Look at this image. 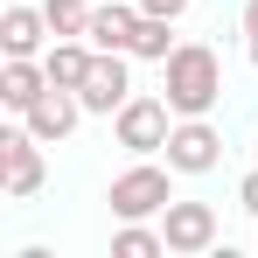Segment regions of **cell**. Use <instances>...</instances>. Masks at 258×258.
Listing matches in <instances>:
<instances>
[{
  "label": "cell",
  "instance_id": "1",
  "mask_svg": "<svg viewBox=\"0 0 258 258\" xmlns=\"http://www.w3.org/2000/svg\"><path fill=\"white\" fill-rule=\"evenodd\" d=\"M161 98L174 105V119H210L223 98V56L210 42H174V56L161 63Z\"/></svg>",
  "mask_w": 258,
  "mask_h": 258
},
{
  "label": "cell",
  "instance_id": "2",
  "mask_svg": "<svg viewBox=\"0 0 258 258\" xmlns=\"http://www.w3.org/2000/svg\"><path fill=\"white\" fill-rule=\"evenodd\" d=\"M105 203L119 223H140V216H161L174 203V168H161L154 154H140L126 174H112V188H105Z\"/></svg>",
  "mask_w": 258,
  "mask_h": 258
},
{
  "label": "cell",
  "instance_id": "3",
  "mask_svg": "<svg viewBox=\"0 0 258 258\" xmlns=\"http://www.w3.org/2000/svg\"><path fill=\"white\" fill-rule=\"evenodd\" d=\"M168 133H174V105H168V98L133 91L126 105L112 112V140L126 147L133 161H140V154H161V147H168Z\"/></svg>",
  "mask_w": 258,
  "mask_h": 258
},
{
  "label": "cell",
  "instance_id": "4",
  "mask_svg": "<svg viewBox=\"0 0 258 258\" xmlns=\"http://www.w3.org/2000/svg\"><path fill=\"white\" fill-rule=\"evenodd\" d=\"M42 181H49L42 140L28 133V119H14L0 133V188H7V203H28V196H42Z\"/></svg>",
  "mask_w": 258,
  "mask_h": 258
},
{
  "label": "cell",
  "instance_id": "5",
  "mask_svg": "<svg viewBox=\"0 0 258 258\" xmlns=\"http://www.w3.org/2000/svg\"><path fill=\"white\" fill-rule=\"evenodd\" d=\"M161 161H168L174 174H216L223 168V133H216L210 119H174Z\"/></svg>",
  "mask_w": 258,
  "mask_h": 258
},
{
  "label": "cell",
  "instance_id": "6",
  "mask_svg": "<svg viewBox=\"0 0 258 258\" xmlns=\"http://www.w3.org/2000/svg\"><path fill=\"white\" fill-rule=\"evenodd\" d=\"M216 230H223V223H216L210 203H181V196H174L168 210H161V237H168L174 258H203V251H216Z\"/></svg>",
  "mask_w": 258,
  "mask_h": 258
},
{
  "label": "cell",
  "instance_id": "7",
  "mask_svg": "<svg viewBox=\"0 0 258 258\" xmlns=\"http://www.w3.org/2000/svg\"><path fill=\"white\" fill-rule=\"evenodd\" d=\"M77 98H84V112L112 119V112L133 98V70H126V56H119V49H98V63H91V77L77 84Z\"/></svg>",
  "mask_w": 258,
  "mask_h": 258
},
{
  "label": "cell",
  "instance_id": "8",
  "mask_svg": "<svg viewBox=\"0 0 258 258\" xmlns=\"http://www.w3.org/2000/svg\"><path fill=\"white\" fill-rule=\"evenodd\" d=\"M21 119H28V133H35L42 147H63V140L77 133V119H84V98H77V91H63V84H49Z\"/></svg>",
  "mask_w": 258,
  "mask_h": 258
},
{
  "label": "cell",
  "instance_id": "9",
  "mask_svg": "<svg viewBox=\"0 0 258 258\" xmlns=\"http://www.w3.org/2000/svg\"><path fill=\"white\" fill-rule=\"evenodd\" d=\"M133 35H140V7H126V0H91V28H84L91 49L133 56Z\"/></svg>",
  "mask_w": 258,
  "mask_h": 258
},
{
  "label": "cell",
  "instance_id": "10",
  "mask_svg": "<svg viewBox=\"0 0 258 258\" xmlns=\"http://www.w3.org/2000/svg\"><path fill=\"white\" fill-rule=\"evenodd\" d=\"M49 35H56V28H49L42 7H21V0H14V7L0 14V56H42Z\"/></svg>",
  "mask_w": 258,
  "mask_h": 258
},
{
  "label": "cell",
  "instance_id": "11",
  "mask_svg": "<svg viewBox=\"0 0 258 258\" xmlns=\"http://www.w3.org/2000/svg\"><path fill=\"white\" fill-rule=\"evenodd\" d=\"M42 91H49L42 56H7V63H0V105H7L14 119H21V112H28V105H35Z\"/></svg>",
  "mask_w": 258,
  "mask_h": 258
},
{
  "label": "cell",
  "instance_id": "12",
  "mask_svg": "<svg viewBox=\"0 0 258 258\" xmlns=\"http://www.w3.org/2000/svg\"><path fill=\"white\" fill-rule=\"evenodd\" d=\"M91 63H98V49L84 42V35H56V42L42 49V70H49V84H63V91H77L91 77Z\"/></svg>",
  "mask_w": 258,
  "mask_h": 258
},
{
  "label": "cell",
  "instance_id": "13",
  "mask_svg": "<svg viewBox=\"0 0 258 258\" xmlns=\"http://www.w3.org/2000/svg\"><path fill=\"white\" fill-rule=\"evenodd\" d=\"M133 56H140V63H168V56H174V21H161V14H140Z\"/></svg>",
  "mask_w": 258,
  "mask_h": 258
},
{
  "label": "cell",
  "instance_id": "14",
  "mask_svg": "<svg viewBox=\"0 0 258 258\" xmlns=\"http://www.w3.org/2000/svg\"><path fill=\"white\" fill-rule=\"evenodd\" d=\"M112 251H119V258H161V251H168V237L147 230V216H140V223H119V230H112Z\"/></svg>",
  "mask_w": 258,
  "mask_h": 258
},
{
  "label": "cell",
  "instance_id": "15",
  "mask_svg": "<svg viewBox=\"0 0 258 258\" xmlns=\"http://www.w3.org/2000/svg\"><path fill=\"white\" fill-rule=\"evenodd\" d=\"M42 14L56 35H84L91 28V0H42Z\"/></svg>",
  "mask_w": 258,
  "mask_h": 258
},
{
  "label": "cell",
  "instance_id": "16",
  "mask_svg": "<svg viewBox=\"0 0 258 258\" xmlns=\"http://www.w3.org/2000/svg\"><path fill=\"white\" fill-rule=\"evenodd\" d=\"M237 28H244V56H251V70H258V0H244V14H237Z\"/></svg>",
  "mask_w": 258,
  "mask_h": 258
},
{
  "label": "cell",
  "instance_id": "17",
  "mask_svg": "<svg viewBox=\"0 0 258 258\" xmlns=\"http://www.w3.org/2000/svg\"><path fill=\"white\" fill-rule=\"evenodd\" d=\"M133 7H140V14H161V21H181V14H188V0H133Z\"/></svg>",
  "mask_w": 258,
  "mask_h": 258
},
{
  "label": "cell",
  "instance_id": "18",
  "mask_svg": "<svg viewBox=\"0 0 258 258\" xmlns=\"http://www.w3.org/2000/svg\"><path fill=\"white\" fill-rule=\"evenodd\" d=\"M237 203H244V210H251V216H258V168H251V174H244V181H237Z\"/></svg>",
  "mask_w": 258,
  "mask_h": 258
}]
</instances>
